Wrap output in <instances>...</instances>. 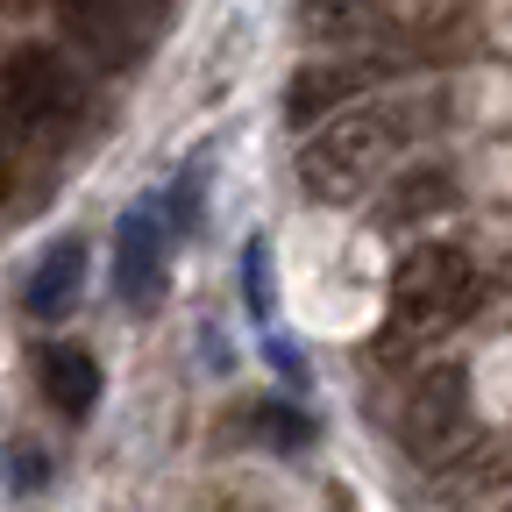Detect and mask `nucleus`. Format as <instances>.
Wrapping results in <instances>:
<instances>
[{"label": "nucleus", "instance_id": "obj_6", "mask_svg": "<svg viewBox=\"0 0 512 512\" xmlns=\"http://www.w3.org/2000/svg\"><path fill=\"white\" fill-rule=\"evenodd\" d=\"M64 29H72L79 50H93L100 64H136L143 57V22H136V0H57Z\"/></svg>", "mask_w": 512, "mask_h": 512}, {"label": "nucleus", "instance_id": "obj_10", "mask_svg": "<svg viewBox=\"0 0 512 512\" xmlns=\"http://www.w3.org/2000/svg\"><path fill=\"white\" fill-rule=\"evenodd\" d=\"M377 22H384V0H299V36L328 50L377 36Z\"/></svg>", "mask_w": 512, "mask_h": 512}, {"label": "nucleus", "instance_id": "obj_1", "mask_svg": "<svg viewBox=\"0 0 512 512\" xmlns=\"http://www.w3.org/2000/svg\"><path fill=\"white\" fill-rule=\"evenodd\" d=\"M413 107L406 100H370V107H342L335 121H320L306 150H299V185L306 200H328V207H349L392 171L413 143Z\"/></svg>", "mask_w": 512, "mask_h": 512}, {"label": "nucleus", "instance_id": "obj_11", "mask_svg": "<svg viewBox=\"0 0 512 512\" xmlns=\"http://www.w3.org/2000/svg\"><path fill=\"white\" fill-rule=\"evenodd\" d=\"M448 200H456L448 171H413V178H392V185H384L377 221H384V228H406V221H420L427 207H448Z\"/></svg>", "mask_w": 512, "mask_h": 512}, {"label": "nucleus", "instance_id": "obj_13", "mask_svg": "<svg viewBox=\"0 0 512 512\" xmlns=\"http://www.w3.org/2000/svg\"><path fill=\"white\" fill-rule=\"evenodd\" d=\"M8 185H15V171H8V157H0V200H8Z\"/></svg>", "mask_w": 512, "mask_h": 512}, {"label": "nucleus", "instance_id": "obj_4", "mask_svg": "<svg viewBox=\"0 0 512 512\" xmlns=\"http://www.w3.org/2000/svg\"><path fill=\"white\" fill-rule=\"evenodd\" d=\"M399 434L420 463H441V456H456L463 434H470V377L456 363H434L413 377V392L399 406Z\"/></svg>", "mask_w": 512, "mask_h": 512}, {"label": "nucleus", "instance_id": "obj_12", "mask_svg": "<svg viewBox=\"0 0 512 512\" xmlns=\"http://www.w3.org/2000/svg\"><path fill=\"white\" fill-rule=\"evenodd\" d=\"M249 306L264 313V242H249Z\"/></svg>", "mask_w": 512, "mask_h": 512}, {"label": "nucleus", "instance_id": "obj_8", "mask_svg": "<svg viewBox=\"0 0 512 512\" xmlns=\"http://www.w3.org/2000/svg\"><path fill=\"white\" fill-rule=\"evenodd\" d=\"M370 86V64H306V72L285 86V114L306 128V121H335L342 100H356Z\"/></svg>", "mask_w": 512, "mask_h": 512}, {"label": "nucleus", "instance_id": "obj_2", "mask_svg": "<svg viewBox=\"0 0 512 512\" xmlns=\"http://www.w3.org/2000/svg\"><path fill=\"white\" fill-rule=\"evenodd\" d=\"M470 306H477V264L456 242H420L392 271V328L413 335V342H434L448 328H463Z\"/></svg>", "mask_w": 512, "mask_h": 512}, {"label": "nucleus", "instance_id": "obj_9", "mask_svg": "<svg viewBox=\"0 0 512 512\" xmlns=\"http://www.w3.org/2000/svg\"><path fill=\"white\" fill-rule=\"evenodd\" d=\"M79 285H86V242H79V235H64V242L43 256V264H36L22 306H29L36 320H64V313L79 306Z\"/></svg>", "mask_w": 512, "mask_h": 512}, {"label": "nucleus", "instance_id": "obj_5", "mask_svg": "<svg viewBox=\"0 0 512 512\" xmlns=\"http://www.w3.org/2000/svg\"><path fill=\"white\" fill-rule=\"evenodd\" d=\"M164 285V214L143 200V207H128L121 228H114V292L128 306H150Z\"/></svg>", "mask_w": 512, "mask_h": 512}, {"label": "nucleus", "instance_id": "obj_7", "mask_svg": "<svg viewBox=\"0 0 512 512\" xmlns=\"http://www.w3.org/2000/svg\"><path fill=\"white\" fill-rule=\"evenodd\" d=\"M36 377H43V399H50L64 420L93 413V399H100V363H93L79 342H50V349L36 356Z\"/></svg>", "mask_w": 512, "mask_h": 512}, {"label": "nucleus", "instance_id": "obj_3", "mask_svg": "<svg viewBox=\"0 0 512 512\" xmlns=\"http://www.w3.org/2000/svg\"><path fill=\"white\" fill-rule=\"evenodd\" d=\"M0 114H8L15 136L50 143V136H64V128L86 114V86H79V72L57 50H15L8 64H0Z\"/></svg>", "mask_w": 512, "mask_h": 512}]
</instances>
